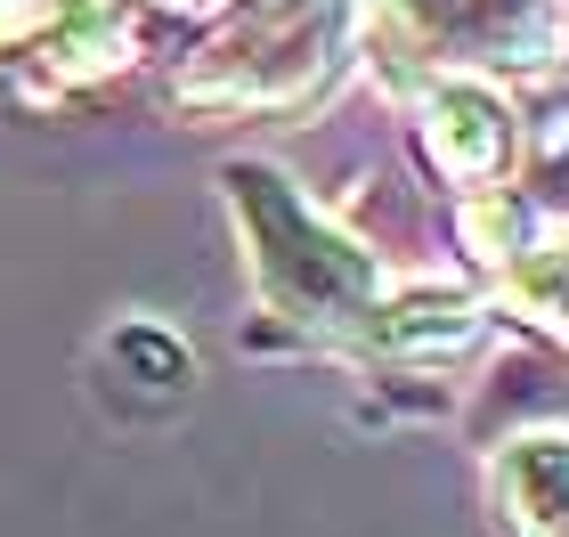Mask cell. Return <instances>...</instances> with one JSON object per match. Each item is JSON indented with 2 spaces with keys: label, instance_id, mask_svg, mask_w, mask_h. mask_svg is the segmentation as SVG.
<instances>
[{
  "label": "cell",
  "instance_id": "6da1fadb",
  "mask_svg": "<svg viewBox=\"0 0 569 537\" xmlns=\"http://www.w3.org/2000/svg\"><path fill=\"white\" fill-rule=\"evenodd\" d=\"M228 188H237V203L252 212L269 294H277V301H293V310H301V318H318V326H350V310L375 294L367 252L333 245L326 228L309 220L293 196H284V179H269V171H237Z\"/></svg>",
  "mask_w": 569,
  "mask_h": 537
}]
</instances>
